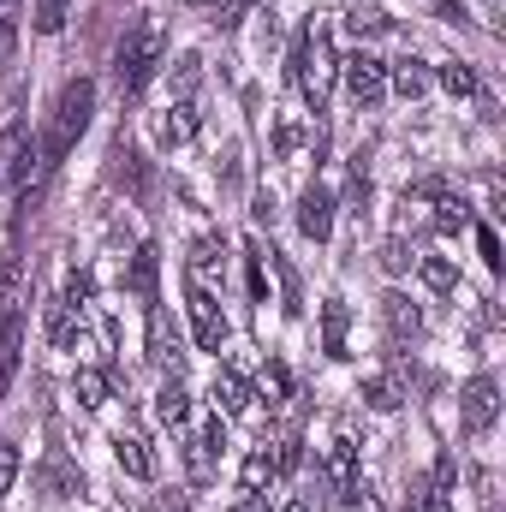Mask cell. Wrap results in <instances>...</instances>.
I'll list each match as a JSON object with an SVG mask.
<instances>
[{
    "mask_svg": "<svg viewBox=\"0 0 506 512\" xmlns=\"http://www.w3.org/2000/svg\"><path fill=\"white\" fill-rule=\"evenodd\" d=\"M292 78H298V90H304L310 108L328 102V90H334V78H340V60H334V42H328L322 24H310V30L298 36V48H292Z\"/></svg>",
    "mask_w": 506,
    "mask_h": 512,
    "instance_id": "obj_1",
    "label": "cell"
},
{
    "mask_svg": "<svg viewBox=\"0 0 506 512\" xmlns=\"http://www.w3.org/2000/svg\"><path fill=\"white\" fill-rule=\"evenodd\" d=\"M90 108H96V84L90 78H72L66 90H60V108H54V131L42 137V155L48 161H60L72 143H78V131L90 126Z\"/></svg>",
    "mask_w": 506,
    "mask_h": 512,
    "instance_id": "obj_2",
    "label": "cell"
},
{
    "mask_svg": "<svg viewBox=\"0 0 506 512\" xmlns=\"http://www.w3.org/2000/svg\"><path fill=\"white\" fill-rule=\"evenodd\" d=\"M155 60H161V24H155V18H143L126 42H120V66H114V72H120V96H137V90L149 84Z\"/></svg>",
    "mask_w": 506,
    "mask_h": 512,
    "instance_id": "obj_3",
    "label": "cell"
},
{
    "mask_svg": "<svg viewBox=\"0 0 506 512\" xmlns=\"http://www.w3.org/2000/svg\"><path fill=\"white\" fill-rule=\"evenodd\" d=\"M340 78H346V96L358 108H376L381 96H387V60H376V54H346Z\"/></svg>",
    "mask_w": 506,
    "mask_h": 512,
    "instance_id": "obj_4",
    "label": "cell"
},
{
    "mask_svg": "<svg viewBox=\"0 0 506 512\" xmlns=\"http://www.w3.org/2000/svg\"><path fill=\"white\" fill-rule=\"evenodd\" d=\"M495 417H501V387H495V376H471L465 393H459V423L471 435H489Z\"/></svg>",
    "mask_w": 506,
    "mask_h": 512,
    "instance_id": "obj_5",
    "label": "cell"
},
{
    "mask_svg": "<svg viewBox=\"0 0 506 512\" xmlns=\"http://www.w3.org/2000/svg\"><path fill=\"white\" fill-rule=\"evenodd\" d=\"M185 304H191L197 346H203V352H221V346H227V322H221V304L209 298V286H203V280H185Z\"/></svg>",
    "mask_w": 506,
    "mask_h": 512,
    "instance_id": "obj_6",
    "label": "cell"
},
{
    "mask_svg": "<svg viewBox=\"0 0 506 512\" xmlns=\"http://www.w3.org/2000/svg\"><path fill=\"white\" fill-rule=\"evenodd\" d=\"M143 358H149L155 370H179V364H185V352H179V328H173V316H167L161 304H149V334H143Z\"/></svg>",
    "mask_w": 506,
    "mask_h": 512,
    "instance_id": "obj_7",
    "label": "cell"
},
{
    "mask_svg": "<svg viewBox=\"0 0 506 512\" xmlns=\"http://www.w3.org/2000/svg\"><path fill=\"white\" fill-rule=\"evenodd\" d=\"M298 227H304V239L328 245V233H334V191H328V185H310V191L298 197Z\"/></svg>",
    "mask_w": 506,
    "mask_h": 512,
    "instance_id": "obj_8",
    "label": "cell"
},
{
    "mask_svg": "<svg viewBox=\"0 0 506 512\" xmlns=\"http://www.w3.org/2000/svg\"><path fill=\"white\" fill-rule=\"evenodd\" d=\"M215 447H221V417L185 441V465H191V483H215Z\"/></svg>",
    "mask_w": 506,
    "mask_h": 512,
    "instance_id": "obj_9",
    "label": "cell"
},
{
    "mask_svg": "<svg viewBox=\"0 0 506 512\" xmlns=\"http://www.w3.org/2000/svg\"><path fill=\"white\" fill-rule=\"evenodd\" d=\"M18 352H24V310H6L0 316V399L18 376Z\"/></svg>",
    "mask_w": 506,
    "mask_h": 512,
    "instance_id": "obj_10",
    "label": "cell"
},
{
    "mask_svg": "<svg viewBox=\"0 0 506 512\" xmlns=\"http://www.w3.org/2000/svg\"><path fill=\"white\" fill-rule=\"evenodd\" d=\"M381 322H387L393 340H417V334H423V310H417L405 292H387V298H381Z\"/></svg>",
    "mask_w": 506,
    "mask_h": 512,
    "instance_id": "obj_11",
    "label": "cell"
},
{
    "mask_svg": "<svg viewBox=\"0 0 506 512\" xmlns=\"http://www.w3.org/2000/svg\"><path fill=\"white\" fill-rule=\"evenodd\" d=\"M209 393H215V411H221V417H245V411H251V387L239 382L233 370H215V387H209Z\"/></svg>",
    "mask_w": 506,
    "mask_h": 512,
    "instance_id": "obj_12",
    "label": "cell"
},
{
    "mask_svg": "<svg viewBox=\"0 0 506 512\" xmlns=\"http://www.w3.org/2000/svg\"><path fill=\"white\" fill-rule=\"evenodd\" d=\"M155 274H161V251L143 245V251L131 256V274H126V286L143 298V304H155Z\"/></svg>",
    "mask_w": 506,
    "mask_h": 512,
    "instance_id": "obj_13",
    "label": "cell"
},
{
    "mask_svg": "<svg viewBox=\"0 0 506 512\" xmlns=\"http://www.w3.org/2000/svg\"><path fill=\"white\" fill-rule=\"evenodd\" d=\"M114 459H120V471H131V477H155V453H149L143 435H120L114 441Z\"/></svg>",
    "mask_w": 506,
    "mask_h": 512,
    "instance_id": "obj_14",
    "label": "cell"
},
{
    "mask_svg": "<svg viewBox=\"0 0 506 512\" xmlns=\"http://www.w3.org/2000/svg\"><path fill=\"white\" fill-rule=\"evenodd\" d=\"M387 90L405 96V102H417V96L429 90V72H423L417 60H399V66H387Z\"/></svg>",
    "mask_w": 506,
    "mask_h": 512,
    "instance_id": "obj_15",
    "label": "cell"
},
{
    "mask_svg": "<svg viewBox=\"0 0 506 512\" xmlns=\"http://www.w3.org/2000/svg\"><path fill=\"white\" fill-rule=\"evenodd\" d=\"M364 405H370V411H399V405H405L399 370H393V376H370V382H364Z\"/></svg>",
    "mask_w": 506,
    "mask_h": 512,
    "instance_id": "obj_16",
    "label": "cell"
},
{
    "mask_svg": "<svg viewBox=\"0 0 506 512\" xmlns=\"http://www.w3.org/2000/svg\"><path fill=\"white\" fill-rule=\"evenodd\" d=\"M191 131H197V114H191V102H179V108L155 126V137H161V149H179V143H191Z\"/></svg>",
    "mask_w": 506,
    "mask_h": 512,
    "instance_id": "obj_17",
    "label": "cell"
},
{
    "mask_svg": "<svg viewBox=\"0 0 506 512\" xmlns=\"http://www.w3.org/2000/svg\"><path fill=\"white\" fill-rule=\"evenodd\" d=\"M155 417H161L167 429H179V423L191 417V393H185V387H179V382H167V387H161V393H155Z\"/></svg>",
    "mask_w": 506,
    "mask_h": 512,
    "instance_id": "obj_18",
    "label": "cell"
},
{
    "mask_svg": "<svg viewBox=\"0 0 506 512\" xmlns=\"http://www.w3.org/2000/svg\"><path fill=\"white\" fill-rule=\"evenodd\" d=\"M30 143H36V137H30L24 126H6V131H0V185L18 173V161H24V149H30Z\"/></svg>",
    "mask_w": 506,
    "mask_h": 512,
    "instance_id": "obj_19",
    "label": "cell"
},
{
    "mask_svg": "<svg viewBox=\"0 0 506 512\" xmlns=\"http://www.w3.org/2000/svg\"><path fill=\"white\" fill-rule=\"evenodd\" d=\"M78 316H84V310H72L66 298H54V304H48V340H54V346H72V340H78Z\"/></svg>",
    "mask_w": 506,
    "mask_h": 512,
    "instance_id": "obj_20",
    "label": "cell"
},
{
    "mask_svg": "<svg viewBox=\"0 0 506 512\" xmlns=\"http://www.w3.org/2000/svg\"><path fill=\"white\" fill-rule=\"evenodd\" d=\"M66 18H72V0H30V24H36L42 36H60Z\"/></svg>",
    "mask_w": 506,
    "mask_h": 512,
    "instance_id": "obj_21",
    "label": "cell"
},
{
    "mask_svg": "<svg viewBox=\"0 0 506 512\" xmlns=\"http://www.w3.org/2000/svg\"><path fill=\"white\" fill-rule=\"evenodd\" d=\"M417 274H423L429 292H453V286H459V268H453L447 256H417Z\"/></svg>",
    "mask_w": 506,
    "mask_h": 512,
    "instance_id": "obj_22",
    "label": "cell"
},
{
    "mask_svg": "<svg viewBox=\"0 0 506 512\" xmlns=\"http://www.w3.org/2000/svg\"><path fill=\"white\" fill-rule=\"evenodd\" d=\"M36 477H42V489H48V495H78V489H84V477H78L66 459H48Z\"/></svg>",
    "mask_w": 506,
    "mask_h": 512,
    "instance_id": "obj_23",
    "label": "cell"
},
{
    "mask_svg": "<svg viewBox=\"0 0 506 512\" xmlns=\"http://www.w3.org/2000/svg\"><path fill=\"white\" fill-rule=\"evenodd\" d=\"M322 340L328 358H346V304H322Z\"/></svg>",
    "mask_w": 506,
    "mask_h": 512,
    "instance_id": "obj_24",
    "label": "cell"
},
{
    "mask_svg": "<svg viewBox=\"0 0 506 512\" xmlns=\"http://www.w3.org/2000/svg\"><path fill=\"white\" fill-rule=\"evenodd\" d=\"M221 256H227L221 239H197V245H191V280H209V274L221 268Z\"/></svg>",
    "mask_w": 506,
    "mask_h": 512,
    "instance_id": "obj_25",
    "label": "cell"
},
{
    "mask_svg": "<svg viewBox=\"0 0 506 512\" xmlns=\"http://www.w3.org/2000/svg\"><path fill=\"white\" fill-rule=\"evenodd\" d=\"M459 227H471V209L459 197H435V233H459Z\"/></svg>",
    "mask_w": 506,
    "mask_h": 512,
    "instance_id": "obj_26",
    "label": "cell"
},
{
    "mask_svg": "<svg viewBox=\"0 0 506 512\" xmlns=\"http://www.w3.org/2000/svg\"><path fill=\"white\" fill-rule=\"evenodd\" d=\"M72 393H78V405H108V376L102 370H78V382H72Z\"/></svg>",
    "mask_w": 506,
    "mask_h": 512,
    "instance_id": "obj_27",
    "label": "cell"
},
{
    "mask_svg": "<svg viewBox=\"0 0 506 512\" xmlns=\"http://www.w3.org/2000/svg\"><path fill=\"white\" fill-rule=\"evenodd\" d=\"M268 483H274V465H268V453H251V459H245V471H239V489H245V495H262Z\"/></svg>",
    "mask_w": 506,
    "mask_h": 512,
    "instance_id": "obj_28",
    "label": "cell"
},
{
    "mask_svg": "<svg viewBox=\"0 0 506 512\" xmlns=\"http://www.w3.org/2000/svg\"><path fill=\"white\" fill-rule=\"evenodd\" d=\"M387 24H393V18L376 12V6H352V12H346V30H352V36H381Z\"/></svg>",
    "mask_w": 506,
    "mask_h": 512,
    "instance_id": "obj_29",
    "label": "cell"
},
{
    "mask_svg": "<svg viewBox=\"0 0 506 512\" xmlns=\"http://www.w3.org/2000/svg\"><path fill=\"white\" fill-rule=\"evenodd\" d=\"M268 465H274V477H292V471L304 465V441H292V435H286V441L268 453Z\"/></svg>",
    "mask_w": 506,
    "mask_h": 512,
    "instance_id": "obj_30",
    "label": "cell"
},
{
    "mask_svg": "<svg viewBox=\"0 0 506 512\" xmlns=\"http://www.w3.org/2000/svg\"><path fill=\"white\" fill-rule=\"evenodd\" d=\"M340 507H346V512H381V495L370 489V483H358V477H352V483H346V501H340Z\"/></svg>",
    "mask_w": 506,
    "mask_h": 512,
    "instance_id": "obj_31",
    "label": "cell"
},
{
    "mask_svg": "<svg viewBox=\"0 0 506 512\" xmlns=\"http://www.w3.org/2000/svg\"><path fill=\"white\" fill-rule=\"evenodd\" d=\"M441 84H447L453 96H477V72H471V66H459V60H453V66H441Z\"/></svg>",
    "mask_w": 506,
    "mask_h": 512,
    "instance_id": "obj_32",
    "label": "cell"
},
{
    "mask_svg": "<svg viewBox=\"0 0 506 512\" xmlns=\"http://www.w3.org/2000/svg\"><path fill=\"white\" fill-rule=\"evenodd\" d=\"M328 477H334L340 489L352 483V441H334V447H328Z\"/></svg>",
    "mask_w": 506,
    "mask_h": 512,
    "instance_id": "obj_33",
    "label": "cell"
},
{
    "mask_svg": "<svg viewBox=\"0 0 506 512\" xmlns=\"http://www.w3.org/2000/svg\"><path fill=\"white\" fill-rule=\"evenodd\" d=\"M411 262H417V256H411L405 239H387V245H381V268H387V274H405Z\"/></svg>",
    "mask_w": 506,
    "mask_h": 512,
    "instance_id": "obj_34",
    "label": "cell"
},
{
    "mask_svg": "<svg viewBox=\"0 0 506 512\" xmlns=\"http://www.w3.org/2000/svg\"><path fill=\"white\" fill-rule=\"evenodd\" d=\"M173 96H179V102L197 96V60H179V66H173Z\"/></svg>",
    "mask_w": 506,
    "mask_h": 512,
    "instance_id": "obj_35",
    "label": "cell"
},
{
    "mask_svg": "<svg viewBox=\"0 0 506 512\" xmlns=\"http://www.w3.org/2000/svg\"><path fill=\"white\" fill-rule=\"evenodd\" d=\"M256 0H215V24L221 30H233V24H245V12H251Z\"/></svg>",
    "mask_w": 506,
    "mask_h": 512,
    "instance_id": "obj_36",
    "label": "cell"
},
{
    "mask_svg": "<svg viewBox=\"0 0 506 512\" xmlns=\"http://www.w3.org/2000/svg\"><path fill=\"white\" fill-rule=\"evenodd\" d=\"M477 251H483V262H489V268H495V274H501V233H495V227H477Z\"/></svg>",
    "mask_w": 506,
    "mask_h": 512,
    "instance_id": "obj_37",
    "label": "cell"
},
{
    "mask_svg": "<svg viewBox=\"0 0 506 512\" xmlns=\"http://www.w3.org/2000/svg\"><path fill=\"white\" fill-rule=\"evenodd\" d=\"M90 292H96V280H90V274H72V280H66V292H60V298H66V304H72V310H84V304H90Z\"/></svg>",
    "mask_w": 506,
    "mask_h": 512,
    "instance_id": "obj_38",
    "label": "cell"
},
{
    "mask_svg": "<svg viewBox=\"0 0 506 512\" xmlns=\"http://www.w3.org/2000/svg\"><path fill=\"white\" fill-rule=\"evenodd\" d=\"M12 483H18V447L0 441V495H12Z\"/></svg>",
    "mask_w": 506,
    "mask_h": 512,
    "instance_id": "obj_39",
    "label": "cell"
},
{
    "mask_svg": "<svg viewBox=\"0 0 506 512\" xmlns=\"http://www.w3.org/2000/svg\"><path fill=\"white\" fill-rule=\"evenodd\" d=\"M245 274H251V298L256 304H268V274H262V256L245 251Z\"/></svg>",
    "mask_w": 506,
    "mask_h": 512,
    "instance_id": "obj_40",
    "label": "cell"
},
{
    "mask_svg": "<svg viewBox=\"0 0 506 512\" xmlns=\"http://www.w3.org/2000/svg\"><path fill=\"white\" fill-rule=\"evenodd\" d=\"M286 387H292L286 364H268V370H262V393H268V399H286Z\"/></svg>",
    "mask_w": 506,
    "mask_h": 512,
    "instance_id": "obj_41",
    "label": "cell"
},
{
    "mask_svg": "<svg viewBox=\"0 0 506 512\" xmlns=\"http://www.w3.org/2000/svg\"><path fill=\"white\" fill-rule=\"evenodd\" d=\"M12 54H18V24H12V18L0 12V72L12 66Z\"/></svg>",
    "mask_w": 506,
    "mask_h": 512,
    "instance_id": "obj_42",
    "label": "cell"
},
{
    "mask_svg": "<svg viewBox=\"0 0 506 512\" xmlns=\"http://www.w3.org/2000/svg\"><path fill=\"white\" fill-rule=\"evenodd\" d=\"M274 149H280V155H292V149H298V131L280 126V131H274Z\"/></svg>",
    "mask_w": 506,
    "mask_h": 512,
    "instance_id": "obj_43",
    "label": "cell"
},
{
    "mask_svg": "<svg viewBox=\"0 0 506 512\" xmlns=\"http://www.w3.org/2000/svg\"><path fill=\"white\" fill-rule=\"evenodd\" d=\"M429 6H435L441 18H465V12H459V0H429Z\"/></svg>",
    "mask_w": 506,
    "mask_h": 512,
    "instance_id": "obj_44",
    "label": "cell"
},
{
    "mask_svg": "<svg viewBox=\"0 0 506 512\" xmlns=\"http://www.w3.org/2000/svg\"><path fill=\"white\" fill-rule=\"evenodd\" d=\"M233 512H268V501H262V495H245V501H239Z\"/></svg>",
    "mask_w": 506,
    "mask_h": 512,
    "instance_id": "obj_45",
    "label": "cell"
},
{
    "mask_svg": "<svg viewBox=\"0 0 506 512\" xmlns=\"http://www.w3.org/2000/svg\"><path fill=\"white\" fill-rule=\"evenodd\" d=\"M423 512H447V495H435V501H429Z\"/></svg>",
    "mask_w": 506,
    "mask_h": 512,
    "instance_id": "obj_46",
    "label": "cell"
},
{
    "mask_svg": "<svg viewBox=\"0 0 506 512\" xmlns=\"http://www.w3.org/2000/svg\"><path fill=\"white\" fill-rule=\"evenodd\" d=\"M286 512H316V507H310V501H292V507H286Z\"/></svg>",
    "mask_w": 506,
    "mask_h": 512,
    "instance_id": "obj_47",
    "label": "cell"
},
{
    "mask_svg": "<svg viewBox=\"0 0 506 512\" xmlns=\"http://www.w3.org/2000/svg\"><path fill=\"white\" fill-rule=\"evenodd\" d=\"M12 6H18V0H0V12H12Z\"/></svg>",
    "mask_w": 506,
    "mask_h": 512,
    "instance_id": "obj_48",
    "label": "cell"
},
{
    "mask_svg": "<svg viewBox=\"0 0 506 512\" xmlns=\"http://www.w3.org/2000/svg\"><path fill=\"white\" fill-rule=\"evenodd\" d=\"M191 6H203V0H191Z\"/></svg>",
    "mask_w": 506,
    "mask_h": 512,
    "instance_id": "obj_49",
    "label": "cell"
}]
</instances>
